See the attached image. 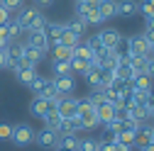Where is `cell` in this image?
<instances>
[{
    "mask_svg": "<svg viewBox=\"0 0 154 151\" xmlns=\"http://www.w3.org/2000/svg\"><path fill=\"white\" fill-rule=\"evenodd\" d=\"M147 73L154 78V56H149V68H147Z\"/></svg>",
    "mask_w": 154,
    "mask_h": 151,
    "instance_id": "obj_41",
    "label": "cell"
},
{
    "mask_svg": "<svg viewBox=\"0 0 154 151\" xmlns=\"http://www.w3.org/2000/svg\"><path fill=\"white\" fill-rule=\"evenodd\" d=\"M127 51H130V56H152L149 54V42H147L144 34L130 37L127 39Z\"/></svg>",
    "mask_w": 154,
    "mask_h": 151,
    "instance_id": "obj_5",
    "label": "cell"
},
{
    "mask_svg": "<svg viewBox=\"0 0 154 151\" xmlns=\"http://www.w3.org/2000/svg\"><path fill=\"white\" fill-rule=\"evenodd\" d=\"M149 56H130V73H147Z\"/></svg>",
    "mask_w": 154,
    "mask_h": 151,
    "instance_id": "obj_20",
    "label": "cell"
},
{
    "mask_svg": "<svg viewBox=\"0 0 154 151\" xmlns=\"http://www.w3.org/2000/svg\"><path fill=\"white\" fill-rule=\"evenodd\" d=\"M59 44L66 46V49H73L76 44H81V37L76 34V32H71V29L64 25V32H61V37H59Z\"/></svg>",
    "mask_w": 154,
    "mask_h": 151,
    "instance_id": "obj_19",
    "label": "cell"
},
{
    "mask_svg": "<svg viewBox=\"0 0 154 151\" xmlns=\"http://www.w3.org/2000/svg\"><path fill=\"white\" fill-rule=\"evenodd\" d=\"M98 149V139H79V144H76V151H95Z\"/></svg>",
    "mask_w": 154,
    "mask_h": 151,
    "instance_id": "obj_32",
    "label": "cell"
},
{
    "mask_svg": "<svg viewBox=\"0 0 154 151\" xmlns=\"http://www.w3.org/2000/svg\"><path fill=\"white\" fill-rule=\"evenodd\" d=\"M56 141H59V132H51L47 127L34 132V144H39L42 149H56Z\"/></svg>",
    "mask_w": 154,
    "mask_h": 151,
    "instance_id": "obj_10",
    "label": "cell"
},
{
    "mask_svg": "<svg viewBox=\"0 0 154 151\" xmlns=\"http://www.w3.org/2000/svg\"><path fill=\"white\" fill-rule=\"evenodd\" d=\"M86 110H93V100H91V95H86V98H76V115H79V112H86Z\"/></svg>",
    "mask_w": 154,
    "mask_h": 151,
    "instance_id": "obj_34",
    "label": "cell"
},
{
    "mask_svg": "<svg viewBox=\"0 0 154 151\" xmlns=\"http://www.w3.org/2000/svg\"><path fill=\"white\" fill-rule=\"evenodd\" d=\"M10 137H12V124L0 122V139H10Z\"/></svg>",
    "mask_w": 154,
    "mask_h": 151,
    "instance_id": "obj_38",
    "label": "cell"
},
{
    "mask_svg": "<svg viewBox=\"0 0 154 151\" xmlns=\"http://www.w3.org/2000/svg\"><path fill=\"white\" fill-rule=\"evenodd\" d=\"M54 151H66V149H54Z\"/></svg>",
    "mask_w": 154,
    "mask_h": 151,
    "instance_id": "obj_47",
    "label": "cell"
},
{
    "mask_svg": "<svg viewBox=\"0 0 154 151\" xmlns=\"http://www.w3.org/2000/svg\"><path fill=\"white\" fill-rule=\"evenodd\" d=\"M8 20H10V12H8V10H5L3 5H0V25H5Z\"/></svg>",
    "mask_w": 154,
    "mask_h": 151,
    "instance_id": "obj_39",
    "label": "cell"
},
{
    "mask_svg": "<svg viewBox=\"0 0 154 151\" xmlns=\"http://www.w3.org/2000/svg\"><path fill=\"white\" fill-rule=\"evenodd\" d=\"M5 66L12 68V71H17L20 66H27L22 61V44H8V49H5Z\"/></svg>",
    "mask_w": 154,
    "mask_h": 151,
    "instance_id": "obj_6",
    "label": "cell"
},
{
    "mask_svg": "<svg viewBox=\"0 0 154 151\" xmlns=\"http://www.w3.org/2000/svg\"><path fill=\"white\" fill-rule=\"evenodd\" d=\"M83 76H86V81H88L91 88H103V68H100L98 64H93Z\"/></svg>",
    "mask_w": 154,
    "mask_h": 151,
    "instance_id": "obj_15",
    "label": "cell"
},
{
    "mask_svg": "<svg viewBox=\"0 0 154 151\" xmlns=\"http://www.w3.org/2000/svg\"><path fill=\"white\" fill-rule=\"evenodd\" d=\"M98 15L103 17V20L118 15V3H115V0H100V3H98Z\"/></svg>",
    "mask_w": 154,
    "mask_h": 151,
    "instance_id": "obj_23",
    "label": "cell"
},
{
    "mask_svg": "<svg viewBox=\"0 0 154 151\" xmlns=\"http://www.w3.org/2000/svg\"><path fill=\"white\" fill-rule=\"evenodd\" d=\"M152 139H149V127H140L137 132H134V149L142 151L144 146H149Z\"/></svg>",
    "mask_w": 154,
    "mask_h": 151,
    "instance_id": "obj_22",
    "label": "cell"
},
{
    "mask_svg": "<svg viewBox=\"0 0 154 151\" xmlns=\"http://www.w3.org/2000/svg\"><path fill=\"white\" fill-rule=\"evenodd\" d=\"M56 112H59L61 120L76 117V98L73 95H61L59 100H56Z\"/></svg>",
    "mask_w": 154,
    "mask_h": 151,
    "instance_id": "obj_9",
    "label": "cell"
},
{
    "mask_svg": "<svg viewBox=\"0 0 154 151\" xmlns=\"http://www.w3.org/2000/svg\"><path fill=\"white\" fill-rule=\"evenodd\" d=\"M76 144H79V137H76V134H59V141H56V149L76 151Z\"/></svg>",
    "mask_w": 154,
    "mask_h": 151,
    "instance_id": "obj_26",
    "label": "cell"
},
{
    "mask_svg": "<svg viewBox=\"0 0 154 151\" xmlns=\"http://www.w3.org/2000/svg\"><path fill=\"white\" fill-rule=\"evenodd\" d=\"M51 85H54V90L59 93V95H71V93H76V78L73 76H54Z\"/></svg>",
    "mask_w": 154,
    "mask_h": 151,
    "instance_id": "obj_7",
    "label": "cell"
},
{
    "mask_svg": "<svg viewBox=\"0 0 154 151\" xmlns=\"http://www.w3.org/2000/svg\"><path fill=\"white\" fill-rule=\"evenodd\" d=\"M118 61H120V56L115 54V51H105V56L98 61V66H100L103 71H110V73H115V68H118Z\"/></svg>",
    "mask_w": 154,
    "mask_h": 151,
    "instance_id": "obj_21",
    "label": "cell"
},
{
    "mask_svg": "<svg viewBox=\"0 0 154 151\" xmlns=\"http://www.w3.org/2000/svg\"><path fill=\"white\" fill-rule=\"evenodd\" d=\"M5 32H8V37H10V42H12V39H17V37H20L22 27L17 25V22H12V20H8V22H5Z\"/></svg>",
    "mask_w": 154,
    "mask_h": 151,
    "instance_id": "obj_35",
    "label": "cell"
},
{
    "mask_svg": "<svg viewBox=\"0 0 154 151\" xmlns=\"http://www.w3.org/2000/svg\"><path fill=\"white\" fill-rule=\"evenodd\" d=\"M44 54H47V51H42V49L32 46L29 42H27V44H22V61H25L27 66H37V64L44 59Z\"/></svg>",
    "mask_w": 154,
    "mask_h": 151,
    "instance_id": "obj_12",
    "label": "cell"
},
{
    "mask_svg": "<svg viewBox=\"0 0 154 151\" xmlns=\"http://www.w3.org/2000/svg\"><path fill=\"white\" fill-rule=\"evenodd\" d=\"M17 25L22 29H27V32H32V29H42L47 22H44V15L37 7H25L20 12V17H17Z\"/></svg>",
    "mask_w": 154,
    "mask_h": 151,
    "instance_id": "obj_1",
    "label": "cell"
},
{
    "mask_svg": "<svg viewBox=\"0 0 154 151\" xmlns=\"http://www.w3.org/2000/svg\"><path fill=\"white\" fill-rule=\"evenodd\" d=\"M130 81H132V90H140V93H149L154 88V78L149 73H132Z\"/></svg>",
    "mask_w": 154,
    "mask_h": 151,
    "instance_id": "obj_11",
    "label": "cell"
},
{
    "mask_svg": "<svg viewBox=\"0 0 154 151\" xmlns=\"http://www.w3.org/2000/svg\"><path fill=\"white\" fill-rule=\"evenodd\" d=\"M42 120H44V127H47V129L59 132V127H61V117H59V112H49V115L42 117Z\"/></svg>",
    "mask_w": 154,
    "mask_h": 151,
    "instance_id": "obj_30",
    "label": "cell"
},
{
    "mask_svg": "<svg viewBox=\"0 0 154 151\" xmlns=\"http://www.w3.org/2000/svg\"><path fill=\"white\" fill-rule=\"evenodd\" d=\"M142 151H154V144H149V146H144Z\"/></svg>",
    "mask_w": 154,
    "mask_h": 151,
    "instance_id": "obj_46",
    "label": "cell"
},
{
    "mask_svg": "<svg viewBox=\"0 0 154 151\" xmlns=\"http://www.w3.org/2000/svg\"><path fill=\"white\" fill-rule=\"evenodd\" d=\"M147 32L154 34V17H149V20H147Z\"/></svg>",
    "mask_w": 154,
    "mask_h": 151,
    "instance_id": "obj_42",
    "label": "cell"
},
{
    "mask_svg": "<svg viewBox=\"0 0 154 151\" xmlns=\"http://www.w3.org/2000/svg\"><path fill=\"white\" fill-rule=\"evenodd\" d=\"M10 141H12L15 146H29V144L34 141V129H32L29 124H25V122H22V124H15Z\"/></svg>",
    "mask_w": 154,
    "mask_h": 151,
    "instance_id": "obj_3",
    "label": "cell"
},
{
    "mask_svg": "<svg viewBox=\"0 0 154 151\" xmlns=\"http://www.w3.org/2000/svg\"><path fill=\"white\" fill-rule=\"evenodd\" d=\"M95 37H98V42L103 44V49H108V51H115V46H118L120 39H122V34L115 27H108V29H103L100 34H95Z\"/></svg>",
    "mask_w": 154,
    "mask_h": 151,
    "instance_id": "obj_8",
    "label": "cell"
},
{
    "mask_svg": "<svg viewBox=\"0 0 154 151\" xmlns=\"http://www.w3.org/2000/svg\"><path fill=\"white\" fill-rule=\"evenodd\" d=\"M69 64H71V73H86V71L93 66V61H86V59H76V56H71V59H69Z\"/></svg>",
    "mask_w": 154,
    "mask_h": 151,
    "instance_id": "obj_29",
    "label": "cell"
},
{
    "mask_svg": "<svg viewBox=\"0 0 154 151\" xmlns=\"http://www.w3.org/2000/svg\"><path fill=\"white\" fill-rule=\"evenodd\" d=\"M51 61H69L71 59V49L61 46V44H51Z\"/></svg>",
    "mask_w": 154,
    "mask_h": 151,
    "instance_id": "obj_27",
    "label": "cell"
},
{
    "mask_svg": "<svg viewBox=\"0 0 154 151\" xmlns=\"http://www.w3.org/2000/svg\"><path fill=\"white\" fill-rule=\"evenodd\" d=\"M51 73L54 76H71V64L69 61H51Z\"/></svg>",
    "mask_w": 154,
    "mask_h": 151,
    "instance_id": "obj_31",
    "label": "cell"
},
{
    "mask_svg": "<svg viewBox=\"0 0 154 151\" xmlns=\"http://www.w3.org/2000/svg\"><path fill=\"white\" fill-rule=\"evenodd\" d=\"M112 151H132V149H125V146H120V144H115V149Z\"/></svg>",
    "mask_w": 154,
    "mask_h": 151,
    "instance_id": "obj_45",
    "label": "cell"
},
{
    "mask_svg": "<svg viewBox=\"0 0 154 151\" xmlns=\"http://www.w3.org/2000/svg\"><path fill=\"white\" fill-rule=\"evenodd\" d=\"M0 5H3L8 12H12V10H20L22 7V0H0Z\"/></svg>",
    "mask_w": 154,
    "mask_h": 151,
    "instance_id": "obj_37",
    "label": "cell"
},
{
    "mask_svg": "<svg viewBox=\"0 0 154 151\" xmlns=\"http://www.w3.org/2000/svg\"><path fill=\"white\" fill-rule=\"evenodd\" d=\"M112 141L125 149H134V132H118V134H112Z\"/></svg>",
    "mask_w": 154,
    "mask_h": 151,
    "instance_id": "obj_25",
    "label": "cell"
},
{
    "mask_svg": "<svg viewBox=\"0 0 154 151\" xmlns=\"http://www.w3.org/2000/svg\"><path fill=\"white\" fill-rule=\"evenodd\" d=\"M137 10L144 15V20H149V17H154V0H142V3L137 5Z\"/></svg>",
    "mask_w": 154,
    "mask_h": 151,
    "instance_id": "obj_33",
    "label": "cell"
},
{
    "mask_svg": "<svg viewBox=\"0 0 154 151\" xmlns=\"http://www.w3.org/2000/svg\"><path fill=\"white\" fill-rule=\"evenodd\" d=\"M105 88H110V90H115V93H120V95H122V93H130V90H132V81L112 73V78H110V83H108Z\"/></svg>",
    "mask_w": 154,
    "mask_h": 151,
    "instance_id": "obj_14",
    "label": "cell"
},
{
    "mask_svg": "<svg viewBox=\"0 0 154 151\" xmlns=\"http://www.w3.org/2000/svg\"><path fill=\"white\" fill-rule=\"evenodd\" d=\"M144 37H147V42H149V54L154 56V34H149V32H144Z\"/></svg>",
    "mask_w": 154,
    "mask_h": 151,
    "instance_id": "obj_40",
    "label": "cell"
},
{
    "mask_svg": "<svg viewBox=\"0 0 154 151\" xmlns=\"http://www.w3.org/2000/svg\"><path fill=\"white\" fill-rule=\"evenodd\" d=\"M5 66V49H0V68Z\"/></svg>",
    "mask_w": 154,
    "mask_h": 151,
    "instance_id": "obj_43",
    "label": "cell"
},
{
    "mask_svg": "<svg viewBox=\"0 0 154 151\" xmlns=\"http://www.w3.org/2000/svg\"><path fill=\"white\" fill-rule=\"evenodd\" d=\"M29 44L42 49V51H49V42H47V34H44V27L42 29H32L29 32Z\"/></svg>",
    "mask_w": 154,
    "mask_h": 151,
    "instance_id": "obj_17",
    "label": "cell"
},
{
    "mask_svg": "<svg viewBox=\"0 0 154 151\" xmlns=\"http://www.w3.org/2000/svg\"><path fill=\"white\" fill-rule=\"evenodd\" d=\"M61 32H64V25H59V22H47V25H44V34H47L49 46H51V44H59Z\"/></svg>",
    "mask_w": 154,
    "mask_h": 151,
    "instance_id": "obj_16",
    "label": "cell"
},
{
    "mask_svg": "<svg viewBox=\"0 0 154 151\" xmlns=\"http://www.w3.org/2000/svg\"><path fill=\"white\" fill-rule=\"evenodd\" d=\"M134 12H137V3L134 0H120L118 3V15L120 17H132Z\"/></svg>",
    "mask_w": 154,
    "mask_h": 151,
    "instance_id": "obj_28",
    "label": "cell"
},
{
    "mask_svg": "<svg viewBox=\"0 0 154 151\" xmlns=\"http://www.w3.org/2000/svg\"><path fill=\"white\" fill-rule=\"evenodd\" d=\"M15 76H17V81H20L22 85H29L37 78V66H20L15 71Z\"/></svg>",
    "mask_w": 154,
    "mask_h": 151,
    "instance_id": "obj_18",
    "label": "cell"
},
{
    "mask_svg": "<svg viewBox=\"0 0 154 151\" xmlns=\"http://www.w3.org/2000/svg\"><path fill=\"white\" fill-rule=\"evenodd\" d=\"M95 117H98V124H108L112 117H115V107L110 102H100V105H95Z\"/></svg>",
    "mask_w": 154,
    "mask_h": 151,
    "instance_id": "obj_13",
    "label": "cell"
},
{
    "mask_svg": "<svg viewBox=\"0 0 154 151\" xmlns=\"http://www.w3.org/2000/svg\"><path fill=\"white\" fill-rule=\"evenodd\" d=\"M76 117L81 120V127H83V129H93V127H98V117H95V110H86V112H79Z\"/></svg>",
    "mask_w": 154,
    "mask_h": 151,
    "instance_id": "obj_24",
    "label": "cell"
},
{
    "mask_svg": "<svg viewBox=\"0 0 154 151\" xmlns=\"http://www.w3.org/2000/svg\"><path fill=\"white\" fill-rule=\"evenodd\" d=\"M29 112L34 117H47L49 112H56V98H32Z\"/></svg>",
    "mask_w": 154,
    "mask_h": 151,
    "instance_id": "obj_4",
    "label": "cell"
},
{
    "mask_svg": "<svg viewBox=\"0 0 154 151\" xmlns=\"http://www.w3.org/2000/svg\"><path fill=\"white\" fill-rule=\"evenodd\" d=\"M29 90L34 93V98H56V100L61 98L59 93L54 90L51 78H47V76H39V73H37V78L29 83Z\"/></svg>",
    "mask_w": 154,
    "mask_h": 151,
    "instance_id": "obj_2",
    "label": "cell"
},
{
    "mask_svg": "<svg viewBox=\"0 0 154 151\" xmlns=\"http://www.w3.org/2000/svg\"><path fill=\"white\" fill-rule=\"evenodd\" d=\"M66 27H69L71 32H76V34L81 37V34L86 32V27H88V25H86L83 20H79V17H76V20H71V22H66Z\"/></svg>",
    "mask_w": 154,
    "mask_h": 151,
    "instance_id": "obj_36",
    "label": "cell"
},
{
    "mask_svg": "<svg viewBox=\"0 0 154 151\" xmlns=\"http://www.w3.org/2000/svg\"><path fill=\"white\" fill-rule=\"evenodd\" d=\"M37 5H42V7H47V5H51V0H37Z\"/></svg>",
    "mask_w": 154,
    "mask_h": 151,
    "instance_id": "obj_44",
    "label": "cell"
}]
</instances>
